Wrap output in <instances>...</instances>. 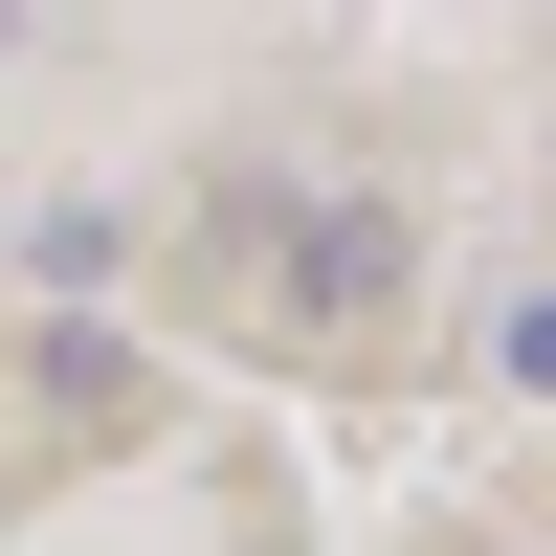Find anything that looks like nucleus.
<instances>
[{
    "instance_id": "f257e3e1",
    "label": "nucleus",
    "mask_w": 556,
    "mask_h": 556,
    "mask_svg": "<svg viewBox=\"0 0 556 556\" xmlns=\"http://www.w3.org/2000/svg\"><path fill=\"white\" fill-rule=\"evenodd\" d=\"M379 290H401V223H379V201H334V223H290V312H312V334H356Z\"/></svg>"
},
{
    "instance_id": "f03ea898",
    "label": "nucleus",
    "mask_w": 556,
    "mask_h": 556,
    "mask_svg": "<svg viewBox=\"0 0 556 556\" xmlns=\"http://www.w3.org/2000/svg\"><path fill=\"white\" fill-rule=\"evenodd\" d=\"M0 45H23V0H0Z\"/></svg>"
}]
</instances>
